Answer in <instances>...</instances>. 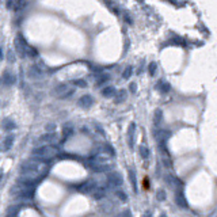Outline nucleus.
<instances>
[{
	"label": "nucleus",
	"mask_w": 217,
	"mask_h": 217,
	"mask_svg": "<svg viewBox=\"0 0 217 217\" xmlns=\"http://www.w3.org/2000/svg\"><path fill=\"white\" fill-rule=\"evenodd\" d=\"M22 170V175L26 181H34L35 178L42 177L44 174H46V166L44 163L39 162H33V160H27L20 166Z\"/></svg>",
	"instance_id": "nucleus-1"
},
{
	"label": "nucleus",
	"mask_w": 217,
	"mask_h": 217,
	"mask_svg": "<svg viewBox=\"0 0 217 217\" xmlns=\"http://www.w3.org/2000/svg\"><path fill=\"white\" fill-rule=\"evenodd\" d=\"M56 155H57V149L52 145H45V147H41V148H37L33 151V156L38 158L41 160H45V162L54 159Z\"/></svg>",
	"instance_id": "nucleus-2"
},
{
	"label": "nucleus",
	"mask_w": 217,
	"mask_h": 217,
	"mask_svg": "<svg viewBox=\"0 0 217 217\" xmlns=\"http://www.w3.org/2000/svg\"><path fill=\"white\" fill-rule=\"evenodd\" d=\"M75 92V88L69 84H59L54 88V95H57V98H68L73 95Z\"/></svg>",
	"instance_id": "nucleus-3"
},
{
	"label": "nucleus",
	"mask_w": 217,
	"mask_h": 217,
	"mask_svg": "<svg viewBox=\"0 0 217 217\" xmlns=\"http://www.w3.org/2000/svg\"><path fill=\"white\" fill-rule=\"evenodd\" d=\"M107 182L111 187H118L122 185V177L118 173H114L113 171V173H109V175H107Z\"/></svg>",
	"instance_id": "nucleus-4"
},
{
	"label": "nucleus",
	"mask_w": 217,
	"mask_h": 217,
	"mask_svg": "<svg viewBox=\"0 0 217 217\" xmlns=\"http://www.w3.org/2000/svg\"><path fill=\"white\" fill-rule=\"evenodd\" d=\"M28 46V45L26 44V41H24V38H22L20 35L16 37L15 39V48L16 50H18V53L20 56H26V48Z\"/></svg>",
	"instance_id": "nucleus-5"
},
{
	"label": "nucleus",
	"mask_w": 217,
	"mask_h": 217,
	"mask_svg": "<svg viewBox=\"0 0 217 217\" xmlns=\"http://www.w3.org/2000/svg\"><path fill=\"white\" fill-rule=\"evenodd\" d=\"M95 189H96V185H95V183H94L92 181L84 182L83 185L79 187V190L81 191V193H84V194H92L94 191H95Z\"/></svg>",
	"instance_id": "nucleus-6"
},
{
	"label": "nucleus",
	"mask_w": 217,
	"mask_h": 217,
	"mask_svg": "<svg viewBox=\"0 0 217 217\" xmlns=\"http://www.w3.org/2000/svg\"><path fill=\"white\" fill-rule=\"evenodd\" d=\"M77 105H79L80 107H83V109H88V107H91V106L94 105V99H92L91 95H83V96L79 98Z\"/></svg>",
	"instance_id": "nucleus-7"
},
{
	"label": "nucleus",
	"mask_w": 217,
	"mask_h": 217,
	"mask_svg": "<svg viewBox=\"0 0 217 217\" xmlns=\"http://www.w3.org/2000/svg\"><path fill=\"white\" fill-rule=\"evenodd\" d=\"M170 136H171V133L168 130H156L155 132V137H156V140L159 142H164Z\"/></svg>",
	"instance_id": "nucleus-8"
},
{
	"label": "nucleus",
	"mask_w": 217,
	"mask_h": 217,
	"mask_svg": "<svg viewBox=\"0 0 217 217\" xmlns=\"http://www.w3.org/2000/svg\"><path fill=\"white\" fill-rule=\"evenodd\" d=\"M134 132H136V124L134 122H132V124L129 125V129H128V144L129 147L132 148L133 144H134V141H133V137H134Z\"/></svg>",
	"instance_id": "nucleus-9"
},
{
	"label": "nucleus",
	"mask_w": 217,
	"mask_h": 217,
	"mask_svg": "<svg viewBox=\"0 0 217 217\" xmlns=\"http://www.w3.org/2000/svg\"><path fill=\"white\" fill-rule=\"evenodd\" d=\"M56 140H57L56 133H46V134H44V136L39 137L38 142H48V144H50V142H54Z\"/></svg>",
	"instance_id": "nucleus-10"
},
{
	"label": "nucleus",
	"mask_w": 217,
	"mask_h": 217,
	"mask_svg": "<svg viewBox=\"0 0 217 217\" xmlns=\"http://www.w3.org/2000/svg\"><path fill=\"white\" fill-rule=\"evenodd\" d=\"M175 201H177V205L179 208H183V209L187 208V199H186V197L182 193H178L177 194V197H175Z\"/></svg>",
	"instance_id": "nucleus-11"
},
{
	"label": "nucleus",
	"mask_w": 217,
	"mask_h": 217,
	"mask_svg": "<svg viewBox=\"0 0 217 217\" xmlns=\"http://www.w3.org/2000/svg\"><path fill=\"white\" fill-rule=\"evenodd\" d=\"M2 80H3V83L6 85H12L15 83V77H14V75H11L10 72H4Z\"/></svg>",
	"instance_id": "nucleus-12"
},
{
	"label": "nucleus",
	"mask_w": 217,
	"mask_h": 217,
	"mask_svg": "<svg viewBox=\"0 0 217 217\" xmlns=\"http://www.w3.org/2000/svg\"><path fill=\"white\" fill-rule=\"evenodd\" d=\"M102 95L105 98H111L116 95V88L113 87V85H107V87H105L102 90Z\"/></svg>",
	"instance_id": "nucleus-13"
},
{
	"label": "nucleus",
	"mask_w": 217,
	"mask_h": 217,
	"mask_svg": "<svg viewBox=\"0 0 217 217\" xmlns=\"http://www.w3.org/2000/svg\"><path fill=\"white\" fill-rule=\"evenodd\" d=\"M129 181L132 183V187L134 190V193L137 191V178H136V173L133 170H129Z\"/></svg>",
	"instance_id": "nucleus-14"
},
{
	"label": "nucleus",
	"mask_w": 217,
	"mask_h": 217,
	"mask_svg": "<svg viewBox=\"0 0 217 217\" xmlns=\"http://www.w3.org/2000/svg\"><path fill=\"white\" fill-rule=\"evenodd\" d=\"M12 142H14V136L12 134H10V136H7L6 137V140H4V142H3V148H4V151H8L12 147Z\"/></svg>",
	"instance_id": "nucleus-15"
},
{
	"label": "nucleus",
	"mask_w": 217,
	"mask_h": 217,
	"mask_svg": "<svg viewBox=\"0 0 217 217\" xmlns=\"http://www.w3.org/2000/svg\"><path fill=\"white\" fill-rule=\"evenodd\" d=\"M162 117H163V113H162V110H160V109H158L156 111H155V117H153V124H155V125H159V124H160V121H162Z\"/></svg>",
	"instance_id": "nucleus-16"
},
{
	"label": "nucleus",
	"mask_w": 217,
	"mask_h": 217,
	"mask_svg": "<svg viewBox=\"0 0 217 217\" xmlns=\"http://www.w3.org/2000/svg\"><path fill=\"white\" fill-rule=\"evenodd\" d=\"M126 99V92L124 90H121L120 92L117 94V98H116V103H121V102H124Z\"/></svg>",
	"instance_id": "nucleus-17"
},
{
	"label": "nucleus",
	"mask_w": 217,
	"mask_h": 217,
	"mask_svg": "<svg viewBox=\"0 0 217 217\" xmlns=\"http://www.w3.org/2000/svg\"><path fill=\"white\" fill-rule=\"evenodd\" d=\"M138 151H140V156L142 158V159H148L149 158V151H148V148L147 147H140L138 148Z\"/></svg>",
	"instance_id": "nucleus-18"
},
{
	"label": "nucleus",
	"mask_w": 217,
	"mask_h": 217,
	"mask_svg": "<svg viewBox=\"0 0 217 217\" xmlns=\"http://www.w3.org/2000/svg\"><path fill=\"white\" fill-rule=\"evenodd\" d=\"M41 75H42V72L39 71L38 67H31L30 68V76L31 77H39Z\"/></svg>",
	"instance_id": "nucleus-19"
},
{
	"label": "nucleus",
	"mask_w": 217,
	"mask_h": 217,
	"mask_svg": "<svg viewBox=\"0 0 217 217\" xmlns=\"http://www.w3.org/2000/svg\"><path fill=\"white\" fill-rule=\"evenodd\" d=\"M3 126H4V129H7V130H11V129H14L15 128V124L14 122H12L11 120H4L3 121Z\"/></svg>",
	"instance_id": "nucleus-20"
},
{
	"label": "nucleus",
	"mask_w": 217,
	"mask_h": 217,
	"mask_svg": "<svg viewBox=\"0 0 217 217\" xmlns=\"http://www.w3.org/2000/svg\"><path fill=\"white\" fill-rule=\"evenodd\" d=\"M94 198L95 199H101L105 197V190L103 189H95V191H94Z\"/></svg>",
	"instance_id": "nucleus-21"
},
{
	"label": "nucleus",
	"mask_w": 217,
	"mask_h": 217,
	"mask_svg": "<svg viewBox=\"0 0 217 217\" xmlns=\"http://www.w3.org/2000/svg\"><path fill=\"white\" fill-rule=\"evenodd\" d=\"M109 79H110V76L107 75V73H102V75H99V79H98V85L105 84Z\"/></svg>",
	"instance_id": "nucleus-22"
},
{
	"label": "nucleus",
	"mask_w": 217,
	"mask_h": 217,
	"mask_svg": "<svg viewBox=\"0 0 217 217\" xmlns=\"http://www.w3.org/2000/svg\"><path fill=\"white\" fill-rule=\"evenodd\" d=\"M156 199H158V201H164V199H166V191L164 190H158L156 191Z\"/></svg>",
	"instance_id": "nucleus-23"
},
{
	"label": "nucleus",
	"mask_w": 217,
	"mask_h": 217,
	"mask_svg": "<svg viewBox=\"0 0 217 217\" xmlns=\"http://www.w3.org/2000/svg\"><path fill=\"white\" fill-rule=\"evenodd\" d=\"M132 72H133L132 67H126L125 71H124V73H122V77H124V79H129L130 75H132Z\"/></svg>",
	"instance_id": "nucleus-24"
},
{
	"label": "nucleus",
	"mask_w": 217,
	"mask_h": 217,
	"mask_svg": "<svg viewBox=\"0 0 217 217\" xmlns=\"http://www.w3.org/2000/svg\"><path fill=\"white\" fill-rule=\"evenodd\" d=\"M26 54H28L30 57H34V56H37V50L34 48H31V46H27L26 48Z\"/></svg>",
	"instance_id": "nucleus-25"
},
{
	"label": "nucleus",
	"mask_w": 217,
	"mask_h": 217,
	"mask_svg": "<svg viewBox=\"0 0 217 217\" xmlns=\"http://www.w3.org/2000/svg\"><path fill=\"white\" fill-rule=\"evenodd\" d=\"M116 194H117V197L120 198L121 201H124V202L126 201V199H128V197H126V194H125L122 190H117V193H116Z\"/></svg>",
	"instance_id": "nucleus-26"
},
{
	"label": "nucleus",
	"mask_w": 217,
	"mask_h": 217,
	"mask_svg": "<svg viewBox=\"0 0 217 217\" xmlns=\"http://www.w3.org/2000/svg\"><path fill=\"white\" fill-rule=\"evenodd\" d=\"M156 68H158V65L156 63H151L149 64V68H148V71H149V75H155V72H156Z\"/></svg>",
	"instance_id": "nucleus-27"
},
{
	"label": "nucleus",
	"mask_w": 217,
	"mask_h": 217,
	"mask_svg": "<svg viewBox=\"0 0 217 217\" xmlns=\"http://www.w3.org/2000/svg\"><path fill=\"white\" fill-rule=\"evenodd\" d=\"M159 85H162V91L163 92H168L170 91V84L168 83H159Z\"/></svg>",
	"instance_id": "nucleus-28"
},
{
	"label": "nucleus",
	"mask_w": 217,
	"mask_h": 217,
	"mask_svg": "<svg viewBox=\"0 0 217 217\" xmlns=\"http://www.w3.org/2000/svg\"><path fill=\"white\" fill-rule=\"evenodd\" d=\"M73 83H75L76 85H79V87H81V88H84L85 85H87V83H85L84 80H81V79H77V80L73 81Z\"/></svg>",
	"instance_id": "nucleus-29"
},
{
	"label": "nucleus",
	"mask_w": 217,
	"mask_h": 217,
	"mask_svg": "<svg viewBox=\"0 0 217 217\" xmlns=\"http://www.w3.org/2000/svg\"><path fill=\"white\" fill-rule=\"evenodd\" d=\"M129 91L132 92V94H136V91H137V84L136 83H130L129 84Z\"/></svg>",
	"instance_id": "nucleus-30"
},
{
	"label": "nucleus",
	"mask_w": 217,
	"mask_h": 217,
	"mask_svg": "<svg viewBox=\"0 0 217 217\" xmlns=\"http://www.w3.org/2000/svg\"><path fill=\"white\" fill-rule=\"evenodd\" d=\"M118 217H132V212H130L129 209H126V210L122 212V213L118 216Z\"/></svg>",
	"instance_id": "nucleus-31"
},
{
	"label": "nucleus",
	"mask_w": 217,
	"mask_h": 217,
	"mask_svg": "<svg viewBox=\"0 0 217 217\" xmlns=\"http://www.w3.org/2000/svg\"><path fill=\"white\" fill-rule=\"evenodd\" d=\"M72 133V129L71 128H67V126H65V129H64V137H68L69 136V134H71Z\"/></svg>",
	"instance_id": "nucleus-32"
},
{
	"label": "nucleus",
	"mask_w": 217,
	"mask_h": 217,
	"mask_svg": "<svg viewBox=\"0 0 217 217\" xmlns=\"http://www.w3.org/2000/svg\"><path fill=\"white\" fill-rule=\"evenodd\" d=\"M7 7L8 8H15L16 7V2H8L7 3Z\"/></svg>",
	"instance_id": "nucleus-33"
},
{
	"label": "nucleus",
	"mask_w": 217,
	"mask_h": 217,
	"mask_svg": "<svg viewBox=\"0 0 217 217\" xmlns=\"http://www.w3.org/2000/svg\"><path fill=\"white\" fill-rule=\"evenodd\" d=\"M142 217H152V213H151V210H147Z\"/></svg>",
	"instance_id": "nucleus-34"
},
{
	"label": "nucleus",
	"mask_w": 217,
	"mask_h": 217,
	"mask_svg": "<svg viewBox=\"0 0 217 217\" xmlns=\"http://www.w3.org/2000/svg\"><path fill=\"white\" fill-rule=\"evenodd\" d=\"M54 128H56L54 125H48V130H50V132H52V130L54 129Z\"/></svg>",
	"instance_id": "nucleus-35"
},
{
	"label": "nucleus",
	"mask_w": 217,
	"mask_h": 217,
	"mask_svg": "<svg viewBox=\"0 0 217 217\" xmlns=\"http://www.w3.org/2000/svg\"><path fill=\"white\" fill-rule=\"evenodd\" d=\"M128 46H129V41H126V44H125V49H124V52L126 53V50H128Z\"/></svg>",
	"instance_id": "nucleus-36"
},
{
	"label": "nucleus",
	"mask_w": 217,
	"mask_h": 217,
	"mask_svg": "<svg viewBox=\"0 0 217 217\" xmlns=\"http://www.w3.org/2000/svg\"><path fill=\"white\" fill-rule=\"evenodd\" d=\"M159 217H167V214L164 213V212H163V213H160V216H159Z\"/></svg>",
	"instance_id": "nucleus-37"
},
{
	"label": "nucleus",
	"mask_w": 217,
	"mask_h": 217,
	"mask_svg": "<svg viewBox=\"0 0 217 217\" xmlns=\"http://www.w3.org/2000/svg\"><path fill=\"white\" fill-rule=\"evenodd\" d=\"M2 179H3V171H0V182H2Z\"/></svg>",
	"instance_id": "nucleus-38"
},
{
	"label": "nucleus",
	"mask_w": 217,
	"mask_h": 217,
	"mask_svg": "<svg viewBox=\"0 0 217 217\" xmlns=\"http://www.w3.org/2000/svg\"><path fill=\"white\" fill-rule=\"evenodd\" d=\"M7 217H16V213H12V214H8Z\"/></svg>",
	"instance_id": "nucleus-39"
},
{
	"label": "nucleus",
	"mask_w": 217,
	"mask_h": 217,
	"mask_svg": "<svg viewBox=\"0 0 217 217\" xmlns=\"http://www.w3.org/2000/svg\"><path fill=\"white\" fill-rule=\"evenodd\" d=\"M2 56H3V52H2V48H0V59H2Z\"/></svg>",
	"instance_id": "nucleus-40"
}]
</instances>
